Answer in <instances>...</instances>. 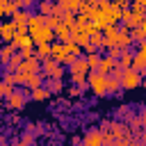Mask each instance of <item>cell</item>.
<instances>
[{"label":"cell","mask_w":146,"mask_h":146,"mask_svg":"<svg viewBox=\"0 0 146 146\" xmlns=\"http://www.w3.org/2000/svg\"><path fill=\"white\" fill-rule=\"evenodd\" d=\"M41 73L46 78H64L66 75V66L62 62H57L55 57H46V59H41Z\"/></svg>","instance_id":"obj_3"},{"label":"cell","mask_w":146,"mask_h":146,"mask_svg":"<svg viewBox=\"0 0 146 146\" xmlns=\"http://www.w3.org/2000/svg\"><path fill=\"white\" fill-rule=\"evenodd\" d=\"M137 52H141V55L146 57V39H144V41H139V50H137Z\"/></svg>","instance_id":"obj_29"},{"label":"cell","mask_w":146,"mask_h":146,"mask_svg":"<svg viewBox=\"0 0 146 146\" xmlns=\"http://www.w3.org/2000/svg\"><path fill=\"white\" fill-rule=\"evenodd\" d=\"M132 68H137L144 78H146V57L141 52H135V62H132Z\"/></svg>","instance_id":"obj_23"},{"label":"cell","mask_w":146,"mask_h":146,"mask_svg":"<svg viewBox=\"0 0 146 146\" xmlns=\"http://www.w3.org/2000/svg\"><path fill=\"white\" fill-rule=\"evenodd\" d=\"M89 64H87V57H78L73 64H68V73H89Z\"/></svg>","instance_id":"obj_15"},{"label":"cell","mask_w":146,"mask_h":146,"mask_svg":"<svg viewBox=\"0 0 146 146\" xmlns=\"http://www.w3.org/2000/svg\"><path fill=\"white\" fill-rule=\"evenodd\" d=\"M141 89H144V91H146V78H144V82H141Z\"/></svg>","instance_id":"obj_31"},{"label":"cell","mask_w":146,"mask_h":146,"mask_svg":"<svg viewBox=\"0 0 146 146\" xmlns=\"http://www.w3.org/2000/svg\"><path fill=\"white\" fill-rule=\"evenodd\" d=\"M107 80L110 75L103 73V71H89V78H87V84H89V91L96 96V98H103L107 96Z\"/></svg>","instance_id":"obj_1"},{"label":"cell","mask_w":146,"mask_h":146,"mask_svg":"<svg viewBox=\"0 0 146 146\" xmlns=\"http://www.w3.org/2000/svg\"><path fill=\"white\" fill-rule=\"evenodd\" d=\"M30 34H32V39H34L36 46H39V43H52V41L57 39V32H55L52 27H48V25L34 30V32H30Z\"/></svg>","instance_id":"obj_5"},{"label":"cell","mask_w":146,"mask_h":146,"mask_svg":"<svg viewBox=\"0 0 146 146\" xmlns=\"http://www.w3.org/2000/svg\"><path fill=\"white\" fill-rule=\"evenodd\" d=\"M46 87H48V91H50L52 96H59L62 91H66V89H64V78H48Z\"/></svg>","instance_id":"obj_14"},{"label":"cell","mask_w":146,"mask_h":146,"mask_svg":"<svg viewBox=\"0 0 146 146\" xmlns=\"http://www.w3.org/2000/svg\"><path fill=\"white\" fill-rule=\"evenodd\" d=\"M84 57H87V64H89V68H91V71H98L103 55H100L98 50H91V52H84Z\"/></svg>","instance_id":"obj_18"},{"label":"cell","mask_w":146,"mask_h":146,"mask_svg":"<svg viewBox=\"0 0 146 146\" xmlns=\"http://www.w3.org/2000/svg\"><path fill=\"white\" fill-rule=\"evenodd\" d=\"M139 123H141V125H146V110L141 112V116H139Z\"/></svg>","instance_id":"obj_30"},{"label":"cell","mask_w":146,"mask_h":146,"mask_svg":"<svg viewBox=\"0 0 146 146\" xmlns=\"http://www.w3.org/2000/svg\"><path fill=\"white\" fill-rule=\"evenodd\" d=\"M87 89H89V84H73V82H71V84L66 87V96H68L71 100H73V98H82Z\"/></svg>","instance_id":"obj_16"},{"label":"cell","mask_w":146,"mask_h":146,"mask_svg":"<svg viewBox=\"0 0 146 146\" xmlns=\"http://www.w3.org/2000/svg\"><path fill=\"white\" fill-rule=\"evenodd\" d=\"M34 5H36L34 0H21V7H23V9H32Z\"/></svg>","instance_id":"obj_28"},{"label":"cell","mask_w":146,"mask_h":146,"mask_svg":"<svg viewBox=\"0 0 146 146\" xmlns=\"http://www.w3.org/2000/svg\"><path fill=\"white\" fill-rule=\"evenodd\" d=\"M14 43H16V48H18V50H25V48H34V46H36L30 32H23V34H16V36H14Z\"/></svg>","instance_id":"obj_10"},{"label":"cell","mask_w":146,"mask_h":146,"mask_svg":"<svg viewBox=\"0 0 146 146\" xmlns=\"http://www.w3.org/2000/svg\"><path fill=\"white\" fill-rule=\"evenodd\" d=\"M68 75L73 84H87V78H89V73H68Z\"/></svg>","instance_id":"obj_26"},{"label":"cell","mask_w":146,"mask_h":146,"mask_svg":"<svg viewBox=\"0 0 146 146\" xmlns=\"http://www.w3.org/2000/svg\"><path fill=\"white\" fill-rule=\"evenodd\" d=\"M105 39H103V48H112V46H119V27L116 25H107L103 30Z\"/></svg>","instance_id":"obj_8"},{"label":"cell","mask_w":146,"mask_h":146,"mask_svg":"<svg viewBox=\"0 0 146 146\" xmlns=\"http://www.w3.org/2000/svg\"><path fill=\"white\" fill-rule=\"evenodd\" d=\"M27 98H30V89H27V87H16V91H14L9 98H5V107H7L9 112H21V110L25 107Z\"/></svg>","instance_id":"obj_2"},{"label":"cell","mask_w":146,"mask_h":146,"mask_svg":"<svg viewBox=\"0 0 146 146\" xmlns=\"http://www.w3.org/2000/svg\"><path fill=\"white\" fill-rule=\"evenodd\" d=\"M36 57H39V59L52 57V43H39V46H36Z\"/></svg>","instance_id":"obj_24"},{"label":"cell","mask_w":146,"mask_h":146,"mask_svg":"<svg viewBox=\"0 0 146 146\" xmlns=\"http://www.w3.org/2000/svg\"><path fill=\"white\" fill-rule=\"evenodd\" d=\"M82 144H84V146H100V144H105V132H103V128H89V130L84 132V137H82Z\"/></svg>","instance_id":"obj_6"},{"label":"cell","mask_w":146,"mask_h":146,"mask_svg":"<svg viewBox=\"0 0 146 146\" xmlns=\"http://www.w3.org/2000/svg\"><path fill=\"white\" fill-rule=\"evenodd\" d=\"M114 2H119V5H123V2H125V0H114Z\"/></svg>","instance_id":"obj_33"},{"label":"cell","mask_w":146,"mask_h":146,"mask_svg":"<svg viewBox=\"0 0 146 146\" xmlns=\"http://www.w3.org/2000/svg\"><path fill=\"white\" fill-rule=\"evenodd\" d=\"M141 139H144V141H146V130H144V135H141Z\"/></svg>","instance_id":"obj_32"},{"label":"cell","mask_w":146,"mask_h":146,"mask_svg":"<svg viewBox=\"0 0 146 146\" xmlns=\"http://www.w3.org/2000/svg\"><path fill=\"white\" fill-rule=\"evenodd\" d=\"M137 2H141V0H137Z\"/></svg>","instance_id":"obj_34"},{"label":"cell","mask_w":146,"mask_h":146,"mask_svg":"<svg viewBox=\"0 0 146 146\" xmlns=\"http://www.w3.org/2000/svg\"><path fill=\"white\" fill-rule=\"evenodd\" d=\"M36 11H41V14H55L57 11V2H52V0H39L36 2Z\"/></svg>","instance_id":"obj_20"},{"label":"cell","mask_w":146,"mask_h":146,"mask_svg":"<svg viewBox=\"0 0 146 146\" xmlns=\"http://www.w3.org/2000/svg\"><path fill=\"white\" fill-rule=\"evenodd\" d=\"M116 66H121L116 57H112V55H103V59H100V66H98V71H103V73H107V75H110V73H112V71H114Z\"/></svg>","instance_id":"obj_12"},{"label":"cell","mask_w":146,"mask_h":146,"mask_svg":"<svg viewBox=\"0 0 146 146\" xmlns=\"http://www.w3.org/2000/svg\"><path fill=\"white\" fill-rule=\"evenodd\" d=\"M107 91H110L112 96H119V94H123L121 78H114V75H110V80H107Z\"/></svg>","instance_id":"obj_19"},{"label":"cell","mask_w":146,"mask_h":146,"mask_svg":"<svg viewBox=\"0 0 146 146\" xmlns=\"http://www.w3.org/2000/svg\"><path fill=\"white\" fill-rule=\"evenodd\" d=\"M135 39H132V34H130V27H119V46L121 48H130V43H132Z\"/></svg>","instance_id":"obj_17"},{"label":"cell","mask_w":146,"mask_h":146,"mask_svg":"<svg viewBox=\"0 0 146 146\" xmlns=\"http://www.w3.org/2000/svg\"><path fill=\"white\" fill-rule=\"evenodd\" d=\"M18 9H23L21 7V0H0V16L11 18Z\"/></svg>","instance_id":"obj_9"},{"label":"cell","mask_w":146,"mask_h":146,"mask_svg":"<svg viewBox=\"0 0 146 146\" xmlns=\"http://www.w3.org/2000/svg\"><path fill=\"white\" fill-rule=\"evenodd\" d=\"M52 94L48 91V87L46 84H41V87H36V89H30V100H34V103H43V100H48Z\"/></svg>","instance_id":"obj_13"},{"label":"cell","mask_w":146,"mask_h":146,"mask_svg":"<svg viewBox=\"0 0 146 146\" xmlns=\"http://www.w3.org/2000/svg\"><path fill=\"white\" fill-rule=\"evenodd\" d=\"M14 91H16V84H14V82H9V80H2V82H0V96H2V100L9 98Z\"/></svg>","instance_id":"obj_22"},{"label":"cell","mask_w":146,"mask_h":146,"mask_svg":"<svg viewBox=\"0 0 146 146\" xmlns=\"http://www.w3.org/2000/svg\"><path fill=\"white\" fill-rule=\"evenodd\" d=\"M16 52H18V48H16L14 41H11V43H2V50H0V62H2V66H7L9 59H11Z\"/></svg>","instance_id":"obj_11"},{"label":"cell","mask_w":146,"mask_h":146,"mask_svg":"<svg viewBox=\"0 0 146 146\" xmlns=\"http://www.w3.org/2000/svg\"><path fill=\"white\" fill-rule=\"evenodd\" d=\"M132 62H135V52H132L130 48H123V52H121V57H119V64H121L123 68H130Z\"/></svg>","instance_id":"obj_21"},{"label":"cell","mask_w":146,"mask_h":146,"mask_svg":"<svg viewBox=\"0 0 146 146\" xmlns=\"http://www.w3.org/2000/svg\"><path fill=\"white\" fill-rule=\"evenodd\" d=\"M141 82H144V75L137 71V68H125L123 71V75H121V84H123V91H135V89H139L141 87Z\"/></svg>","instance_id":"obj_4"},{"label":"cell","mask_w":146,"mask_h":146,"mask_svg":"<svg viewBox=\"0 0 146 146\" xmlns=\"http://www.w3.org/2000/svg\"><path fill=\"white\" fill-rule=\"evenodd\" d=\"M23 59H25V57H23V52L18 50V52H16V55H14L11 59H9V64L5 66V71H16V68L21 66V62H23Z\"/></svg>","instance_id":"obj_25"},{"label":"cell","mask_w":146,"mask_h":146,"mask_svg":"<svg viewBox=\"0 0 146 146\" xmlns=\"http://www.w3.org/2000/svg\"><path fill=\"white\" fill-rule=\"evenodd\" d=\"M34 141H36V139H34L32 135H25V137H23V139H18L16 144H18V146H30V144H34Z\"/></svg>","instance_id":"obj_27"},{"label":"cell","mask_w":146,"mask_h":146,"mask_svg":"<svg viewBox=\"0 0 146 146\" xmlns=\"http://www.w3.org/2000/svg\"><path fill=\"white\" fill-rule=\"evenodd\" d=\"M16 23H14V18H5V23H2V27H0V36H2V43H11L14 41V36H16Z\"/></svg>","instance_id":"obj_7"}]
</instances>
